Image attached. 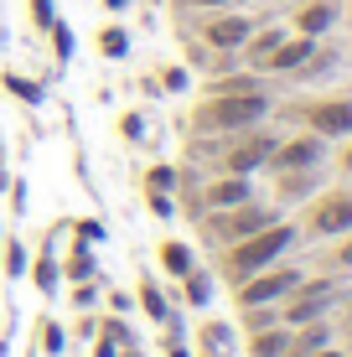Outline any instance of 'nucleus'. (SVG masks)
I'll return each instance as SVG.
<instances>
[{
	"mask_svg": "<svg viewBox=\"0 0 352 357\" xmlns=\"http://www.w3.org/2000/svg\"><path fill=\"white\" fill-rule=\"evenodd\" d=\"M264 109H270V98H264L259 89H249V93H213L208 104L197 109V130H238V125L264 119Z\"/></svg>",
	"mask_w": 352,
	"mask_h": 357,
	"instance_id": "nucleus-1",
	"label": "nucleus"
},
{
	"mask_svg": "<svg viewBox=\"0 0 352 357\" xmlns=\"http://www.w3.org/2000/svg\"><path fill=\"white\" fill-rule=\"evenodd\" d=\"M290 238H296V233H290L285 223H270V228L249 233V238L234 243V254H228V269H234V275H254V269L275 264V254L290 249Z\"/></svg>",
	"mask_w": 352,
	"mask_h": 357,
	"instance_id": "nucleus-2",
	"label": "nucleus"
},
{
	"mask_svg": "<svg viewBox=\"0 0 352 357\" xmlns=\"http://www.w3.org/2000/svg\"><path fill=\"white\" fill-rule=\"evenodd\" d=\"M352 228V192H332L311 207V233H347Z\"/></svg>",
	"mask_w": 352,
	"mask_h": 357,
	"instance_id": "nucleus-3",
	"label": "nucleus"
},
{
	"mask_svg": "<svg viewBox=\"0 0 352 357\" xmlns=\"http://www.w3.org/2000/svg\"><path fill=\"white\" fill-rule=\"evenodd\" d=\"M316 161H321V135H300L290 145H275V155H270L275 171H311Z\"/></svg>",
	"mask_w": 352,
	"mask_h": 357,
	"instance_id": "nucleus-4",
	"label": "nucleus"
},
{
	"mask_svg": "<svg viewBox=\"0 0 352 357\" xmlns=\"http://www.w3.org/2000/svg\"><path fill=\"white\" fill-rule=\"evenodd\" d=\"M270 155H275V140H270V135H254V140H244V145L228 151V171H234V176H249V171L264 166Z\"/></svg>",
	"mask_w": 352,
	"mask_h": 357,
	"instance_id": "nucleus-5",
	"label": "nucleus"
},
{
	"mask_svg": "<svg viewBox=\"0 0 352 357\" xmlns=\"http://www.w3.org/2000/svg\"><path fill=\"white\" fill-rule=\"evenodd\" d=\"M311 125H316V135H352V98L316 104L311 109Z\"/></svg>",
	"mask_w": 352,
	"mask_h": 357,
	"instance_id": "nucleus-6",
	"label": "nucleus"
},
{
	"mask_svg": "<svg viewBox=\"0 0 352 357\" xmlns=\"http://www.w3.org/2000/svg\"><path fill=\"white\" fill-rule=\"evenodd\" d=\"M296 285V269H280V275H259V280H249L244 290H238V301L244 305H264V301H275L280 290Z\"/></svg>",
	"mask_w": 352,
	"mask_h": 357,
	"instance_id": "nucleus-7",
	"label": "nucleus"
},
{
	"mask_svg": "<svg viewBox=\"0 0 352 357\" xmlns=\"http://www.w3.org/2000/svg\"><path fill=\"white\" fill-rule=\"evenodd\" d=\"M275 223V213H264V207H244L238 202V213H228L223 218V233L228 238H249V233H259V228H270Z\"/></svg>",
	"mask_w": 352,
	"mask_h": 357,
	"instance_id": "nucleus-8",
	"label": "nucleus"
},
{
	"mask_svg": "<svg viewBox=\"0 0 352 357\" xmlns=\"http://www.w3.org/2000/svg\"><path fill=\"white\" fill-rule=\"evenodd\" d=\"M311 52H316V42H311V36H300V42H280L264 68H280V73H285V68H300V63H311Z\"/></svg>",
	"mask_w": 352,
	"mask_h": 357,
	"instance_id": "nucleus-9",
	"label": "nucleus"
},
{
	"mask_svg": "<svg viewBox=\"0 0 352 357\" xmlns=\"http://www.w3.org/2000/svg\"><path fill=\"white\" fill-rule=\"evenodd\" d=\"M208 42H213V47H244V42H249V21H244V16L213 21V26H208Z\"/></svg>",
	"mask_w": 352,
	"mask_h": 357,
	"instance_id": "nucleus-10",
	"label": "nucleus"
},
{
	"mask_svg": "<svg viewBox=\"0 0 352 357\" xmlns=\"http://www.w3.org/2000/svg\"><path fill=\"white\" fill-rule=\"evenodd\" d=\"M244 197H249V181L244 176H228V181H217V187L208 192V202L213 207H238Z\"/></svg>",
	"mask_w": 352,
	"mask_h": 357,
	"instance_id": "nucleus-11",
	"label": "nucleus"
},
{
	"mask_svg": "<svg viewBox=\"0 0 352 357\" xmlns=\"http://www.w3.org/2000/svg\"><path fill=\"white\" fill-rule=\"evenodd\" d=\"M296 21H300V31H306V36H316V31L332 26V6H306Z\"/></svg>",
	"mask_w": 352,
	"mask_h": 357,
	"instance_id": "nucleus-12",
	"label": "nucleus"
},
{
	"mask_svg": "<svg viewBox=\"0 0 352 357\" xmlns=\"http://www.w3.org/2000/svg\"><path fill=\"white\" fill-rule=\"evenodd\" d=\"M326 290H332V285H316V295H306V301H296V305H290V321H311V316H316L321 305H326Z\"/></svg>",
	"mask_w": 352,
	"mask_h": 357,
	"instance_id": "nucleus-13",
	"label": "nucleus"
},
{
	"mask_svg": "<svg viewBox=\"0 0 352 357\" xmlns=\"http://www.w3.org/2000/svg\"><path fill=\"white\" fill-rule=\"evenodd\" d=\"M280 42H285L280 31H259V36H254V42H249V57H254V63H270V52H275V47H280Z\"/></svg>",
	"mask_w": 352,
	"mask_h": 357,
	"instance_id": "nucleus-14",
	"label": "nucleus"
},
{
	"mask_svg": "<svg viewBox=\"0 0 352 357\" xmlns=\"http://www.w3.org/2000/svg\"><path fill=\"white\" fill-rule=\"evenodd\" d=\"M99 47H104V52H109V57H125V47H130V36H125V31H119V26H114V31H104V36H99Z\"/></svg>",
	"mask_w": 352,
	"mask_h": 357,
	"instance_id": "nucleus-15",
	"label": "nucleus"
},
{
	"mask_svg": "<svg viewBox=\"0 0 352 357\" xmlns=\"http://www.w3.org/2000/svg\"><path fill=\"white\" fill-rule=\"evenodd\" d=\"M166 269H176V275H187V269H192V254L181 249V243H166Z\"/></svg>",
	"mask_w": 352,
	"mask_h": 357,
	"instance_id": "nucleus-16",
	"label": "nucleus"
},
{
	"mask_svg": "<svg viewBox=\"0 0 352 357\" xmlns=\"http://www.w3.org/2000/svg\"><path fill=\"white\" fill-rule=\"evenodd\" d=\"M6 89L16 93V98H26V104H36V98H42V93H36V83H26V78H6Z\"/></svg>",
	"mask_w": 352,
	"mask_h": 357,
	"instance_id": "nucleus-17",
	"label": "nucleus"
},
{
	"mask_svg": "<svg viewBox=\"0 0 352 357\" xmlns=\"http://www.w3.org/2000/svg\"><path fill=\"white\" fill-rule=\"evenodd\" d=\"M187 295L192 301H208V275H192L187 269Z\"/></svg>",
	"mask_w": 352,
	"mask_h": 357,
	"instance_id": "nucleus-18",
	"label": "nucleus"
},
{
	"mask_svg": "<svg viewBox=\"0 0 352 357\" xmlns=\"http://www.w3.org/2000/svg\"><path fill=\"white\" fill-rule=\"evenodd\" d=\"M254 352H259V357H275V352H285V337H259V342H254Z\"/></svg>",
	"mask_w": 352,
	"mask_h": 357,
	"instance_id": "nucleus-19",
	"label": "nucleus"
},
{
	"mask_svg": "<svg viewBox=\"0 0 352 357\" xmlns=\"http://www.w3.org/2000/svg\"><path fill=\"white\" fill-rule=\"evenodd\" d=\"M145 311L161 316V295H155V285H145Z\"/></svg>",
	"mask_w": 352,
	"mask_h": 357,
	"instance_id": "nucleus-20",
	"label": "nucleus"
},
{
	"mask_svg": "<svg viewBox=\"0 0 352 357\" xmlns=\"http://www.w3.org/2000/svg\"><path fill=\"white\" fill-rule=\"evenodd\" d=\"M57 52H63V57L72 52V31H68V26H57Z\"/></svg>",
	"mask_w": 352,
	"mask_h": 357,
	"instance_id": "nucleus-21",
	"label": "nucleus"
},
{
	"mask_svg": "<svg viewBox=\"0 0 352 357\" xmlns=\"http://www.w3.org/2000/svg\"><path fill=\"white\" fill-rule=\"evenodd\" d=\"M104 6H109V10H119V6H130V0H104Z\"/></svg>",
	"mask_w": 352,
	"mask_h": 357,
	"instance_id": "nucleus-22",
	"label": "nucleus"
},
{
	"mask_svg": "<svg viewBox=\"0 0 352 357\" xmlns=\"http://www.w3.org/2000/svg\"><path fill=\"white\" fill-rule=\"evenodd\" d=\"M342 264H352V243H347V249H342Z\"/></svg>",
	"mask_w": 352,
	"mask_h": 357,
	"instance_id": "nucleus-23",
	"label": "nucleus"
},
{
	"mask_svg": "<svg viewBox=\"0 0 352 357\" xmlns=\"http://www.w3.org/2000/svg\"><path fill=\"white\" fill-rule=\"evenodd\" d=\"M342 166H347V171H352V145H347V155H342Z\"/></svg>",
	"mask_w": 352,
	"mask_h": 357,
	"instance_id": "nucleus-24",
	"label": "nucleus"
},
{
	"mask_svg": "<svg viewBox=\"0 0 352 357\" xmlns=\"http://www.w3.org/2000/svg\"><path fill=\"white\" fill-rule=\"evenodd\" d=\"M192 6H223V0H192Z\"/></svg>",
	"mask_w": 352,
	"mask_h": 357,
	"instance_id": "nucleus-25",
	"label": "nucleus"
},
{
	"mask_svg": "<svg viewBox=\"0 0 352 357\" xmlns=\"http://www.w3.org/2000/svg\"><path fill=\"white\" fill-rule=\"evenodd\" d=\"M0 187H6V171H0Z\"/></svg>",
	"mask_w": 352,
	"mask_h": 357,
	"instance_id": "nucleus-26",
	"label": "nucleus"
},
{
	"mask_svg": "<svg viewBox=\"0 0 352 357\" xmlns=\"http://www.w3.org/2000/svg\"><path fill=\"white\" fill-rule=\"evenodd\" d=\"M321 357H337V352H321Z\"/></svg>",
	"mask_w": 352,
	"mask_h": 357,
	"instance_id": "nucleus-27",
	"label": "nucleus"
}]
</instances>
